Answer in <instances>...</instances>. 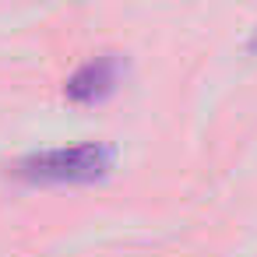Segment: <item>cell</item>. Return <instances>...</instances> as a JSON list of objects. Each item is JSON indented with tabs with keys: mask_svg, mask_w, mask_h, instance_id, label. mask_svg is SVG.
Wrapping results in <instances>:
<instances>
[{
	"mask_svg": "<svg viewBox=\"0 0 257 257\" xmlns=\"http://www.w3.org/2000/svg\"><path fill=\"white\" fill-rule=\"evenodd\" d=\"M123 71H127L123 57L106 50V53L85 60V64L64 81V99L74 102V106H95V102H106V99L120 88Z\"/></svg>",
	"mask_w": 257,
	"mask_h": 257,
	"instance_id": "obj_2",
	"label": "cell"
},
{
	"mask_svg": "<svg viewBox=\"0 0 257 257\" xmlns=\"http://www.w3.org/2000/svg\"><path fill=\"white\" fill-rule=\"evenodd\" d=\"M246 46H250V53H257V29L250 32V43H246Z\"/></svg>",
	"mask_w": 257,
	"mask_h": 257,
	"instance_id": "obj_3",
	"label": "cell"
},
{
	"mask_svg": "<svg viewBox=\"0 0 257 257\" xmlns=\"http://www.w3.org/2000/svg\"><path fill=\"white\" fill-rule=\"evenodd\" d=\"M116 148L106 141H78L60 148H39L8 162V176L29 187H67V183H99L113 173Z\"/></svg>",
	"mask_w": 257,
	"mask_h": 257,
	"instance_id": "obj_1",
	"label": "cell"
}]
</instances>
